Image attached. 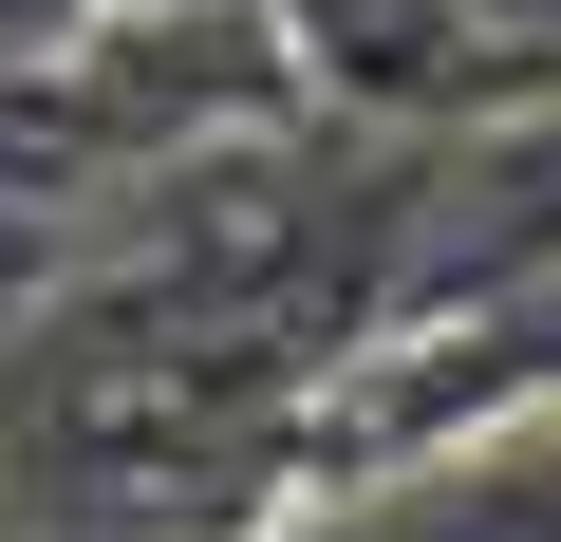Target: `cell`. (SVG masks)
<instances>
[{
	"instance_id": "6da1fadb",
	"label": "cell",
	"mask_w": 561,
	"mask_h": 542,
	"mask_svg": "<svg viewBox=\"0 0 561 542\" xmlns=\"http://www.w3.org/2000/svg\"><path fill=\"white\" fill-rule=\"evenodd\" d=\"M300 542H561V412L505 430V449H431V468H393L375 505H337V523H300Z\"/></svg>"
},
{
	"instance_id": "7a4b0ae2",
	"label": "cell",
	"mask_w": 561,
	"mask_h": 542,
	"mask_svg": "<svg viewBox=\"0 0 561 542\" xmlns=\"http://www.w3.org/2000/svg\"><path fill=\"white\" fill-rule=\"evenodd\" d=\"M468 38H524V57H542V38H561V0H468Z\"/></svg>"
}]
</instances>
